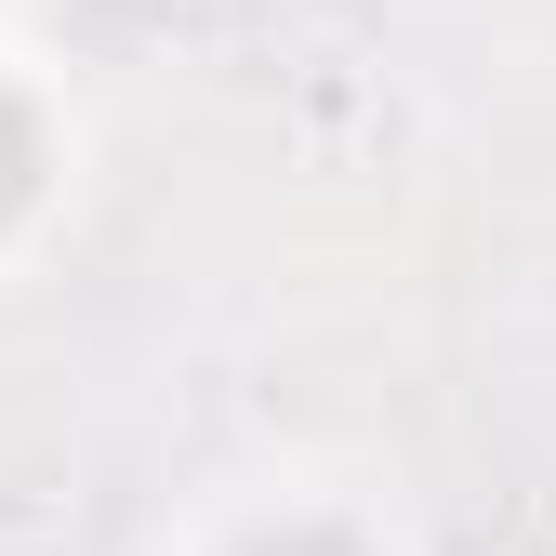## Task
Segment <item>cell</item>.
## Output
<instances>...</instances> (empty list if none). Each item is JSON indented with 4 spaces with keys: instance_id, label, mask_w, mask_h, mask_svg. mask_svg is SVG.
<instances>
[{
    "instance_id": "cell-1",
    "label": "cell",
    "mask_w": 556,
    "mask_h": 556,
    "mask_svg": "<svg viewBox=\"0 0 556 556\" xmlns=\"http://www.w3.org/2000/svg\"><path fill=\"white\" fill-rule=\"evenodd\" d=\"M40 173H53V132H40V106H27V80H0V226L40 199Z\"/></svg>"
},
{
    "instance_id": "cell-2",
    "label": "cell",
    "mask_w": 556,
    "mask_h": 556,
    "mask_svg": "<svg viewBox=\"0 0 556 556\" xmlns=\"http://www.w3.org/2000/svg\"><path fill=\"white\" fill-rule=\"evenodd\" d=\"M239 556H371L358 530H331V517H278V530H252Z\"/></svg>"
}]
</instances>
